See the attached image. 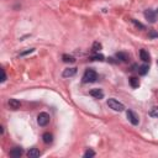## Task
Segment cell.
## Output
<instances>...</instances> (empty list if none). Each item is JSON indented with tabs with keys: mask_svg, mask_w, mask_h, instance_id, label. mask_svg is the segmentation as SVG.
Instances as JSON below:
<instances>
[{
	"mask_svg": "<svg viewBox=\"0 0 158 158\" xmlns=\"http://www.w3.org/2000/svg\"><path fill=\"white\" fill-rule=\"evenodd\" d=\"M1 72H3V79H1V82L4 83V82H5V80H6V73H5V71H4V69H3V71H1Z\"/></svg>",
	"mask_w": 158,
	"mask_h": 158,
	"instance_id": "obj_24",
	"label": "cell"
},
{
	"mask_svg": "<svg viewBox=\"0 0 158 158\" xmlns=\"http://www.w3.org/2000/svg\"><path fill=\"white\" fill-rule=\"evenodd\" d=\"M148 66L147 64H142V66H140L138 67V74H140V76H146V74L148 73Z\"/></svg>",
	"mask_w": 158,
	"mask_h": 158,
	"instance_id": "obj_15",
	"label": "cell"
},
{
	"mask_svg": "<svg viewBox=\"0 0 158 158\" xmlns=\"http://www.w3.org/2000/svg\"><path fill=\"white\" fill-rule=\"evenodd\" d=\"M126 115H127L128 121L131 122L132 125H135V126H136V125H138V122H140V119H138V116H137L136 113H133L132 110H127Z\"/></svg>",
	"mask_w": 158,
	"mask_h": 158,
	"instance_id": "obj_4",
	"label": "cell"
},
{
	"mask_svg": "<svg viewBox=\"0 0 158 158\" xmlns=\"http://www.w3.org/2000/svg\"><path fill=\"white\" fill-rule=\"evenodd\" d=\"M128 82H130V85H131L132 88H138V87H140V80H138V78H136V77H131L128 79Z\"/></svg>",
	"mask_w": 158,
	"mask_h": 158,
	"instance_id": "obj_14",
	"label": "cell"
},
{
	"mask_svg": "<svg viewBox=\"0 0 158 158\" xmlns=\"http://www.w3.org/2000/svg\"><path fill=\"white\" fill-rule=\"evenodd\" d=\"M95 156V152L93 151V150H87L85 153H84V157L85 158H91V157H94Z\"/></svg>",
	"mask_w": 158,
	"mask_h": 158,
	"instance_id": "obj_20",
	"label": "cell"
},
{
	"mask_svg": "<svg viewBox=\"0 0 158 158\" xmlns=\"http://www.w3.org/2000/svg\"><path fill=\"white\" fill-rule=\"evenodd\" d=\"M116 58H117L120 62H128V59H130L128 54L126 52H117L116 53Z\"/></svg>",
	"mask_w": 158,
	"mask_h": 158,
	"instance_id": "obj_10",
	"label": "cell"
},
{
	"mask_svg": "<svg viewBox=\"0 0 158 158\" xmlns=\"http://www.w3.org/2000/svg\"><path fill=\"white\" fill-rule=\"evenodd\" d=\"M151 116H155V117H158V108H153L150 113Z\"/></svg>",
	"mask_w": 158,
	"mask_h": 158,
	"instance_id": "obj_21",
	"label": "cell"
},
{
	"mask_svg": "<svg viewBox=\"0 0 158 158\" xmlns=\"http://www.w3.org/2000/svg\"><path fill=\"white\" fill-rule=\"evenodd\" d=\"M145 17L148 20V22H151V24H155L157 21V14L153 10H150V9L145 11Z\"/></svg>",
	"mask_w": 158,
	"mask_h": 158,
	"instance_id": "obj_5",
	"label": "cell"
},
{
	"mask_svg": "<svg viewBox=\"0 0 158 158\" xmlns=\"http://www.w3.org/2000/svg\"><path fill=\"white\" fill-rule=\"evenodd\" d=\"M101 47H103V46H101V43H99V42H94L93 43V51H94V52H98V51H100L101 49Z\"/></svg>",
	"mask_w": 158,
	"mask_h": 158,
	"instance_id": "obj_19",
	"label": "cell"
},
{
	"mask_svg": "<svg viewBox=\"0 0 158 158\" xmlns=\"http://www.w3.org/2000/svg\"><path fill=\"white\" fill-rule=\"evenodd\" d=\"M76 73H77V68H67V69H64V71H63L62 76L64 78H69V77L76 76Z\"/></svg>",
	"mask_w": 158,
	"mask_h": 158,
	"instance_id": "obj_8",
	"label": "cell"
},
{
	"mask_svg": "<svg viewBox=\"0 0 158 158\" xmlns=\"http://www.w3.org/2000/svg\"><path fill=\"white\" fill-rule=\"evenodd\" d=\"M42 140L45 143H47V145H49V143H52L53 142V136H52V133H49V132H45L42 135Z\"/></svg>",
	"mask_w": 158,
	"mask_h": 158,
	"instance_id": "obj_12",
	"label": "cell"
},
{
	"mask_svg": "<svg viewBox=\"0 0 158 158\" xmlns=\"http://www.w3.org/2000/svg\"><path fill=\"white\" fill-rule=\"evenodd\" d=\"M9 106H10V109H12V110H17V109H20L21 103L17 99H9Z\"/></svg>",
	"mask_w": 158,
	"mask_h": 158,
	"instance_id": "obj_9",
	"label": "cell"
},
{
	"mask_svg": "<svg viewBox=\"0 0 158 158\" xmlns=\"http://www.w3.org/2000/svg\"><path fill=\"white\" fill-rule=\"evenodd\" d=\"M98 79V73L94 69H87L83 76V83H94Z\"/></svg>",
	"mask_w": 158,
	"mask_h": 158,
	"instance_id": "obj_1",
	"label": "cell"
},
{
	"mask_svg": "<svg viewBox=\"0 0 158 158\" xmlns=\"http://www.w3.org/2000/svg\"><path fill=\"white\" fill-rule=\"evenodd\" d=\"M89 94L93 96V98H95V99H103L104 98V93H103V90L101 89H91L90 91H89Z\"/></svg>",
	"mask_w": 158,
	"mask_h": 158,
	"instance_id": "obj_7",
	"label": "cell"
},
{
	"mask_svg": "<svg viewBox=\"0 0 158 158\" xmlns=\"http://www.w3.org/2000/svg\"><path fill=\"white\" fill-rule=\"evenodd\" d=\"M150 37H152V38H153V37H158V34L156 31H151L150 32Z\"/></svg>",
	"mask_w": 158,
	"mask_h": 158,
	"instance_id": "obj_23",
	"label": "cell"
},
{
	"mask_svg": "<svg viewBox=\"0 0 158 158\" xmlns=\"http://www.w3.org/2000/svg\"><path fill=\"white\" fill-rule=\"evenodd\" d=\"M140 58L142 59L143 62H150L151 61V56H150V53H148L146 49H141L140 51Z\"/></svg>",
	"mask_w": 158,
	"mask_h": 158,
	"instance_id": "obj_11",
	"label": "cell"
},
{
	"mask_svg": "<svg viewBox=\"0 0 158 158\" xmlns=\"http://www.w3.org/2000/svg\"><path fill=\"white\" fill-rule=\"evenodd\" d=\"M157 64H158V59H157Z\"/></svg>",
	"mask_w": 158,
	"mask_h": 158,
	"instance_id": "obj_25",
	"label": "cell"
},
{
	"mask_svg": "<svg viewBox=\"0 0 158 158\" xmlns=\"http://www.w3.org/2000/svg\"><path fill=\"white\" fill-rule=\"evenodd\" d=\"M22 153H24V150L21 147H14L10 151V156L14 158H20L22 156Z\"/></svg>",
	"mask_w": 158,
	"mask_h": 158,
	"instance_id": "obj_6",
	"label": "cell"
},
{
	"mask_svg": "<svg viewBox=\"0 0 158 158\" xmlns=\"http://www.w3.org/2000/svg\"><path fill=\"white\" fill-rule=\"evenodd\" d=\"M131 21H132V24L136 26V27H138V29H141V30H145L146 27H145V25H142L140 21H137V20H135V19H131Z\"/></svg>",
	"mask_w": 158,
	"mask_h": 158,
	"instance_id": "obj_18",
	"label": "cell"
},
{
	"mask_svg": "<svg viewBox=\"0 0 158 158\" xmlns=\"http://www.w3.org/2000/svg\"><path fill=\"white\" fill-rule=\"evenodd\" d=\"M108 105H109L110 109H113V110H115V111H124V109H125L124 104H121L120 101H117L116 99H114V98H111V99L108 100Z\"/></svg>",
	"mask_w": 158,
	"mask_h": 158,
	"instance_id": "obj_2",
	"label": "cell"
},
{
	"mask_svg": "<svg viewBox=\"0 0 158 158\" xmlns=\"http://www.w3.org/2000/svg\"><path fill=\"white\" fill-rule=\"evenodd\" d=\"M34 48H30V49H27V51H25V52H21L20 53V56H25V54H29V53H31V52H34Z\"/></svg>",
	"mask_w": 158,
	"mask_h": 158,
	"instance_id": "obj_22",
	"label": "cell"
},
{
	"mask_svg": "<svg viewBox=\"0 0 158 158\" xmlns=\"http://www.w3.org/2000/svg\"><path fill=\"white\" fill-rule=\"evenodd\" d=\"M49 119L51 117L47 113H40L38 116H37V122H38L40 126H46V125H48Z\"/></svg>",
	"mask_w": 158,
	"mask_h": 158,
	"instance_id": "obj_3",
	"label": "cell"
},
{
	"mask_svg": "<svg viewBox=\"0 0 158 158\" xmlns=\"http://www.w3.org/2000/svg\"><path fill=\"white\" fill-rule=\"evenodd\" d=\"M157 14H158V9H157Z\"/></svg>",
	"mask_w": 158,
	"mask_h": 158,
	"instance_id": "obj_26",
	"label": "cell"
},
{
	"mask_svg": "<svg viewBox=\"0 0 158 158\" xmlns=\"http://www.w3.org/2000/svg\"><path fill=\"white\" fill-rule=\"evenodd\" d=\"M62 59H63V62H66V63H74L76 62V58L72 57V56H69V54H63Z\"/></svg>",
	"mask_w": 158,
	"mask_h": 158,
	"instance_id": "obj_16",
	"label": "cell"
},
{
	"mask_svg": "<svg viewBox=\"0 0 158 158\" xmlns=\"http://www.w3.org/2000/svg\"><path fill=\"white\" fill-rule=\"evenodd\" d=\"M90 59H91V61H104V56L96 53V54H94V56H91Z\"/></svg>",
	"mask_w": 158,
	"mask_h": 158,
	"instance_id": "obj_17",
	"label": "cell"
},
{
	"mask_svg": "<svg viewBox=\"0 0 158 158\" xmlns=\"http://www.w3.org/2000/svg\"><path fill=\"white\" fill-rule=\"evenodd\" d=\"M27 156H29L30 158H37L41 156V152L37 150V148H31V150L27 152Z\"/></svg>",
	"mask_w": 158,
	"mask_h": 158,
	"instance_id": "obj_13",
	"label": "cell"
}]
</instances>
